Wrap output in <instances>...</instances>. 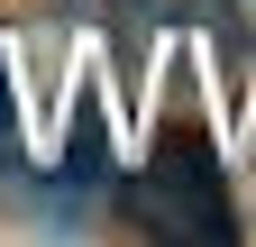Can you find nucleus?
I'll return each mask as SVG.
<instances>
[{
	"mask_svg": "<svg viewBox=\"0 0 256 247\" xmlns=\"http://www.w3.org/2000/svg\"><path fill=\"white\" fill-rule=\"evenodd\" d=\"M18 138V101H10V64H0V146Z\"/></svg>",
	"mask_w": 256,
	"mask_h": 247,
	"instance_id": "nucleus-1",
	"label": "nucleus"
}]
</instances>
